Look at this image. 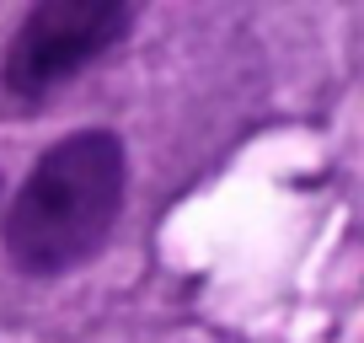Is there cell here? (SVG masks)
I'll use <instances>...</instances> for the list:
<instances>
[{
	"label": "cell",
	"mask_w": 364,
	"mask_h": 343,
	"mask_svg": "<svg viewBox=\"0 0 364 343\" xmlns=\"http://www.w3.org/2000/svg\"><path fill=\"white\" fill-rule=\"evenodd\" d=\"M129 194V150L118 129H75L54 139L0 215V247L16 274L59 279L107 247Z\"/></svg>",
	"instance_id": "6da1fadb"
},
{
	"label": "cell",
	"mask_w": 364,
	"mask_h": 343,
	"mask_svg": "<svg viewBox=\"0 0 364 343\" xmlns=\"http://www.w3.org/2000/svg\"><path fill=\"white\" fill-rule=\"evenodd\" d=\"M134 22V0H38L0 54V80L16 102H43L86 65L113 54Z\"/></svg>",
	"instance_id": "7a4b0ae2"
}]
</instances>
